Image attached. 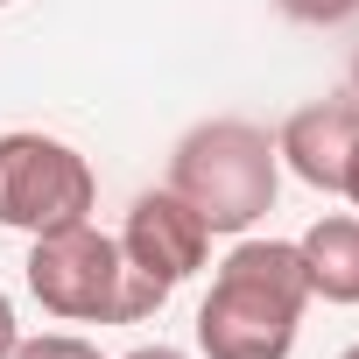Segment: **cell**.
I'll return each mask as SVG.
<instances>
[{
    "label": "cell",
    "instance_id": "cell-1",
    "mask_svg": "<svg viewBox=\"0 0 359 359\" xmlns=\"http://www.w3.org/2000/svg\"><path fill=\"white\" fill-rule=\"evenodd\" d=\"M310 310V275L296 240H240L212 296L198 303V352L205 359H289Z\"/></svg>",
    "mask_w": 359,
    "mask_h": 359
},
{
    "label": "cell",
    "instance_id": "cell-2",
    "mask_svg": "<svg viewBox=\"0 0 359 359\" xmlns=\"http://www.w3.org/2000/svg\"><path fill=\"white\" fill-rule=\"evenodd\" d=\"M169 191L212 233H254L282 191L275 134L254 120H198L169 155Z\"/></svg>",
    "mask_w": 359,
    "mask_h": 359
},
{
    "label": "cell",
    "instance_id": "cell-3",
    "mask_svg": "<svg viewBox=\"0 0 359 359\" xmlns=\"http://www.w3.org/2000/svg\"><path fill=\"white\" fill-rule=\"evenodd\" d=\"M29 289L64 324H141L162 310V296L120 261V240L92 219L29 240Z\"/></svg>",
    "mask_w": 359,
    "mask_h": 359
},
{
    "label": "cell",
    "instance_id": "cell-4",
    "mask_svg": "<svg viewBox=\"0 0 359 359\" xmlns=\"http://www.w3.org/2000/svg\"><path fill=\"white\" fill-rule=\"evenodd\" d=\"M99 205V176L92 162L57 141V134H0V226L8 233H57V226H78L92 219Z\"/></svg>",
    "mask_w": 359,
    "mask_h": 359
},
{
    "label": "cell",
    "instance_id": "cell-5",
    "mask_svg": "<svg viewBox=\"0 0 359 359\" xmlns=\"http://www.w3.org/2000/svg\"><path fill=\"white\" fill-rule=\"evenodd\" d=\"M205 254H212V226L176 198L169 184L162 191H141L134 205H127V226H120V261L169 303L176 289H184L198 268H205Z\"/></svg>",
    "mask_w": 359,
    "mask_h": 359
},
{
    "label": "cell",
    "instance_id": "cell-6",
    "mask_svg": "<svg viewBox=\"0 0 359 359\" xmlns=\"http://www.w3.org/2000/svg\"><path fill=\"white\" fill-rule=\"evenodd\" d=\"M275 155H282V169L296 184L338 198L345 169L359 155V99H310V106H296L282 120V134H275Z\"/></svg>",
    "mask_w": 359,
    "mask_h": 359
},
{
    "label": "cell",
    "instance_id": "cell-7",
    "mask_svg": "<svg viewBox=\"0 0 359 359\" xmlns=\"http://www.w3.org/2000/svg\"><path fill=\"white\" fill-rule=\"evenodd\" d=\"M303 275H310V296L324 303H359V219L352 212H324L303 240Z\"/></svg>",
    "mask_w": 359,
    "mask_h": 359
},
{
    "label": "cell",
    "instance_id": "cell-8",
    "mask_svg": "<svg viewBox=\"0 0 359 359\" xmlns=\"http://www.w3.org/2000/svg\"><path fill=\"white\" fill-rule=\"evenodd\" d=\"M8 359H106L92 338H71V331H43V338H22Z\"/></svg>",
    "mask_w": 359,
    "mask_h": 359
},
{
    "label": "cell",
    "instance_id": "cell-9",
    "mask_svg": "<svg viewBox=\"0 0 359 359\" xmlns=\"http://www.w3.org/2000/svg\"><path fill=\"white\" fill-rule=\"evenodd\" d=\"M275 8H282L289 22H310V29H338V22H352V15H359V0H275Z\"/></svg>",
    "mask_w": 359,
    "mask_h": 359
},
{
    "label": "cell",
    "instance_id": "cell-10",
    "mask_svg": "<svg viewBox=\"0 0 359 359\" xmlns=\"http://www.w3.org/2000/svg\"><path fill=\"white\" fill-rule=\"evenodd\" d=\"M22 345V324H15V303H8V289H0V359H8Z\"/></svg>",
    "mask_w": 359,
    "mask_h": 359
},
{
    "label": "cell",
    "instance_id": "cell-11",
    "mask_svg": "<svg viewBox=\"0 0 359 359\" xmlns=\"http://www.w3.org/2000/svg\"><path fill=\"white\" fill-rule=\"evenodd\" d=\"M127 359H191V352H176V345H134Z\"/></svg>",
    "mask_w": 359,
    "mask_h": 359
},
{
    "label": "cell",
    "instance_id": "cell-12",
    "mask_svg": "<svg viewBox=\"0 0 359 359\" xmlns=\"http://www.w3.org/2000/svg\"><path fill=\"white\" fill-rule=\"evenodd\" d=\"M338 198H352V205H359V155H352V169H345V191H338Z\"/></svg>",
    "mask_w": 359,
    "mask_h": 359
},
{
    "label": "cell",
    "instance_id": "cell-13",
    "mask_svg": "<svg viewBox=\"0 0 359 359\" xmlns=\"http://www.w3.org/2000/svg\"><path fill=\"white\" fill-rule=\"evenodd\" d=\"M352 99H359V57H352Z\"/></svg>",
    "mask_w": 359,
    "mask_h": 359
},
{
    "label": "cell",
    "instance_id": "cell-14",
    "mask_svg": "<svg viewBox=\"0 0 359 359\" xmlns=\"http://www.w3.org/2000/svg\"><path fill=\"white\" fill-rule=\"evenodd\" d=\"M338 359H359V345H345V352H338Z\"/></svg>",
    "mask_w": 359,
    "mask_h": 359
},
{
    "label": "cell",
    "instance_id": "cell-15",
    "mask_svg": "<svg viewBox=\"0 0 359 359\" xmlns=\"http://www.w3.org/2000/svg\"><path fill=\"white\" fill-rule=\"evenodd\" d=\"M0 8H8V0H0Z\"/></svg>",
    "mask_w": 359,
    "mask_h": 359
}]
</instances>
